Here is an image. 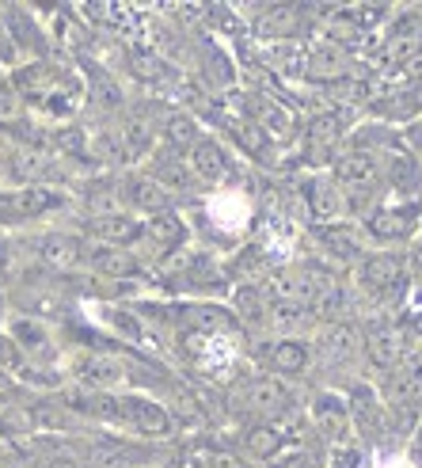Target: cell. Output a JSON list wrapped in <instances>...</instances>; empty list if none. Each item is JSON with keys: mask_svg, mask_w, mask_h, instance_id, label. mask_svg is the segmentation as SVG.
Returning <instances> with one entry per match:
<instances>
[{"mask_svg": "<svg viewBox=\"0 0 422 468\" xmlns=\"http://www.w3.org/2000/svg\"><path fill=\"white\" fill-rule=\"evenodd\" d=\"M332 176L339 183V191L346 198L350 218H365L373 206L381 202L385 195V179H381V160L377 153L358 149V145H346L339 153V160L332 164Z\"/></svg>", "mask_w": 422, "mask_h": 468, "instance_id": "6da1fadb", "label": "cell"}, {"mask_svg": "<svg viewBox=\"0 0 422 468\" xmlns=\"http://www.w3.org/2000/svg\"><path fill=\"white\" fill-rule=\"evenodd\" d=\"M228 408L237 411L244 423H286V415L293 411V388L286 381L270 378V373H248L232 385Z\"/></svg>", "mask_w": 422, "mask_h": 468, "instance_id": "7a4b0ae2", "label": "cell"}, {"mask_svg": "<svg viewBox=\"0 0 422 468\" xmlns=\"http://www.w3.org/2000/svg\"><path fill=\"white\" fill-rule=\"evenodd\" d=\"M358 286L369 293V297H377V301H388V297H400L404 286H407V278H411V260H407V251H396V248H385V251H365L358 267Z\"/></svg>", "mask_w": 422, "mask_h": 468, "instance_id": "3957f363", "label": "cell"}, {"mask_svg": "<svg viewBox=\"0 0 422 468\" xmlns=\"http://www.w3.org/2000/svg\"><path fill=\"white\" fill-rule=\"evenodd\" d=\"M297 142H301V153H304V160H309L312 172H332V164L346 149V122H343V114H335V111L312 114V119L301 126Z\"/></svg>", "mask_w": 422, "mask_h": 468, "instance_id": "277c9868", "label": "cell"}, {"mask_svg": "<svg viewBox=\"0 0 422 468\" xmlns=\"http://www.w3.org/2000/svg\"><path fill=\"white\" fill-rule=\"evenodd\" d=\"M61 206H65V191H54L50 183L0 186V225H31V221L50 218Z\"/></svg>", "mask_w": 422, "mask_h": 468, "instance_id": "5b68a950", "label": "cell"}, {"mask_svg": "<svg viewBox=\"0 0 422 468\" xmlns=\"http://www.w3.org/2000/svg\"><path fill=\"white\" fill-rule=\"evenodd\" d=\"M346 404H350V423H354V438L362 446H385L392 438L396 423H392V411L385 408L381 392L373 385H354L346 392Z\"/></svg>", "mask_w": 422, "mask_h": 468, "instance_id": "8992f818", "label": "cell"}, {"mask_svg": "<svg viewBox=\"0 0 422 468\" xmlns=\"http://www.w3.org/2000/svg\"><path fill=\"white\" fill-rule=\"evenodd\" d=\"M381 400L392 411V423L411 419V415H422V355L418 350H411V355L392 373H385Z\"/></svg>", "mask_w": 422, "mask_h": 468, "instance_id": "52a82bcc", "label": "cell"}, {"mask_svg": "<svg viewBox=\"0 0 422 468\" xmlns=\"http://www.w3.org/2000/svg\"><path fill=\"white\" fill-rule=\"evenodd\" d=\"M422 225V202H377L362 218V232L381 244H407Z\"/></svg>", "mask_w": 422, "mask_h": 468, "instance_id": "ba28073f", "label": "cell"}, {"mask_svg": "<svg viewBox=\"0 0 422 468\" xmlns=\"http://www.w3.org/2000/svg\"><path fill=\"white\" fill-rule=\"evenodd\" d=\"M309 427L327 450H343L354 441V423H350V404L343 392H316L309 404Z\"/></svg>", "mask_w": 422, "mask_h": 468, "instance_id": "9c48e42d", "label": "cell"}, {"mask_svg": "<svg viewBox=\"0 0 422 468\" xmlns=\"http://www.w3.org/2000/svg\"><path fill=\"white\" fill-rule=\"evenodd\" d=\"M316 366L312 358V343L309 339H301V335H278V339H267L263 346V355H259V369L270 373V378L278 381H301V378H309Z\"/></svg>", "mask_w": 422, "mask_h": 468, "instance_id": "30bf717a", "label": "cell"}, {"mask_svg": "<svg viewBox=\"0 0 422 468\" xmlns=\"http://www.w3.org/2000/svg\"><path fill=\"white\" fill-rule=\"evenodd\" d=\"M385 191H392L396 202H422V160L407 145H385L377 153Z\"/></svg>", "mask_w": 422, "mask_h": 468, "instance_id": "8fae6325", "label": "cell"}, {"mask_svg": "<svg viewBox=\"0 0 422 468\" xmlns=\"http://www.w3.org/2000/svg\"><path fill=\"white\" fill-rule=\"evenodd\" d=\"M301 198H304V209L316 229H332V225H343L350 221V209H346V198L339 191V183L332 172H309L301 183Z\"/></svg>", "mask_w": 422, "mask_h": 468, "instance_id": "7c38bea8", "label": "cell"}, {"mask_svg": "<svg viewBox=\"0 0 422 468\" xmlns=\"http://www.w3.org/2000/svg\"><path fill=\"white\" fill-rule=\"evenodd\" d=\"M407 355H411L407 327L392 324V320H377V324H369L365 332H362V358H365L373 369L392 373Z\"/></svg>", "mask_w": 422, "mask_h": 468, "instance_id": "4fadbf2b", "label": "cell"}, {"mask_svg": "<svg viewBox=\"0 0 422 468\" xmlns=\"http://www.w3.org/2000/svg\"><path fill=\"white\" fill-rule=\"evenodd\" d=\"M8 346L19 355V362L27 366H54L58 362V339L50 332V324L38 320V316H19L8 324Z\"/></svg>", "mask_w": 422, "mask_h": 468, "instance_id": "5bb4252c", "label": "cell"}, {"mask_svg": "<svg viewBox=\"0 0 422 468\" xmlns=\"http://www.w3.org/2000/svg\"><path fill=\"white\" fill-rule=\"evenodd\" d=\"M186 164H191L195 179L202 183V191L221 186V183H228L232 176H237V156H232V149L221 142L217 133H202L191 145V153H186Z\"/></svg>", "mask_w": 422, "mask_h": 468, "instance_id": "9a60e30c", "label": "cell"}, {"mask_svg": "<svg viewBox=\"0 0 422 468\" xmlns=\"http://www.w3.org/2000/svg\"><path fill=\"white\" fill-rule=\"evenodd\" d=\"M312 358L323 369H343L350 362H358L362 358V332L346 320L323 324L316 332V339H312Z\"/></svg>", "mask_w": 422, "mask_h": 468, "instance_id": "2e32d148", "label": "cell"}, {"mask_svg": "<svg viewBox=\"0 0 422 468\" xmlns=\"http://www.w3.org/2000/svg\"><path fill=\"white\" fill-rule=\"evenodd\" d=\"M145 176H149L153 183H160L172 198H179V195L186 198V195H198V191H202V183L195 179V172H191V164H186V156L175 153V149H168V145H160V149L149 153Z\"/></svg>", "mask_w": 422, "mask_h": 468, "instance_id": "e0dca14e", "label": "cell"}, {"mask_svg": "<svg viewBox=\"0 0 422 468\" xmlns=\"http://www.w3.org/2000/svg\"><path fill=\"white\" fill-rule=\"evenodd\" d=\"M312 12L301 5H263L251 16V35L259 42H293L301 38V27H309Z\"/></svg>", "mask_w": 422, "mask_h": 468, "instance_id": "ac0fdd59", "label": "cell"}, {"mask_svg": "<svg viewBox=\"0 0 422 468\" xmlns=\"http://www.w3.org/2000/svg\"><path fill=\"white\" fill-rule=\"evenodd\" d=\"M175 316H179V324L186 327V332H195L202 339H221V335L240 332L232 309L217 305V301H183V305H175Z\"/></svg>", "mask_w": 422, "mask_h": 468, "instance_id": "d6986e66", "label": "cell"}, {"mask_svg": "<svg viewBox=\"0 0 422 468\" xmlns=\"http://www.w3.org/2000/svg\"><path fill=\"white\" fill-rule=\"evenodd\" d=\"M354 69H350V50L332 38H316L309 50H304V69L301 77L312 84H339L346 80Z\"/></svg>", "mask_w": 422, "mask_h": 468, "instance_id": "ffe728a7", "label": "cell"}, {"mask_svg": "<svg viewBox=\"0 0 422 468\" xmlns=\"http://www.w3.org/2000/svg\"><path fill=\"white\" fill-rule=\"evenodd\" d=\"M248 119H251L255 126H259L263 142H267L270 149L297 142V133H301V126H297V119H293V111H290L286 103H281V100H274V96H259V100H251Z\"/></svg>", "mask_w": 422, "mask_h": 468, "instance_id": "44dd1931", "label": "cell"}, {"mask_svg": "<svg viewBox=\"0 0 422 468\" xmlns=\"http://www.w3.org/2000/svg\"><path fill=\"white\" fill-rule=\"evenodd\" d=\"M84 237L91 244L137 251L141 237H145V221H141L137 214H130V209H122V214H100V218H88L84 221Z\"/></svg>", "mask_w": 422, "mask_h": 468, "instance_id": "7402d4cb", "label": "cell"}, {"mask_svg": "<svg viewBox=\"0 0 422 468\" xmlns=\"http://www.w3.org/2000/svg\"><path fill=\"white\" fill-rule=\"evenodd\" d=\"M88 468H149L153 464V450L141 446L133 438H96L88 450Z\"/></svg>", "mask_w": 422, "mask_h": 468, "instance_id": "603a6c76", "label": "cell"}, {"mask_svg": "<svg viewBox=\"0 0 422 468\" xmlns=\"http://www.w3.org/2000/svg\"><path fill=\"white\" fill-rule=\"evenodd\" d=\"M122 198H126V209H130V214H137L141 221L172 214V209H175V198L164 191L160 183H153L145 172H130L122 179Z\"/></svg>", "mask_w": 422, "mask_h": 468, "instance_id": "cb8c5ba5", "label": "cell"}, {"mask_svg": "<svg viewBox=\"0 0 422 468\" xmlns=\"http://www.w3.org/2000/svg\"><path fill=\"white\" fill-rule=\"evenodd\" d=\"M84 267L100 278H111V282H130V278H141L145 263L141 255L130 248H107V244H91L84 248Z\"/></svg>", "mask_w": 422, "mask_h": 468, "instance_id": "d4e9b609", "label": "cell"}, {"mask_svg": "<svg viewBox=\"0 0 422 468\" xmlns=\"http://www.w3.org/2000/svg\"><path fill=\"white\" fill-rule=\"evenodd\" d=\"M5 23H8V38L16 46V58L46 61V54H50V38H46V27L38 23L35 12H27V8H5Z\"/></svg>", "mask_w": 422, "mask_h": 468, "instance_id": "484cf974", "label": "cell"}, {"mask_svg": "<svg viewBox=\"0 0 422 468\" xmlns=\"http://www.w3.org/2000/svg\"><path fill=\"white\" fill-rule=\"evenodd\" d=\"M290 446H293V438L281 423H251V427H244V453L251 461H259V464L281 461Z\"/></svg>", "mask_w": 422, "mask_h": 468, "instance_id": "4316f807", "label": "cell"}, {"mask_svg": "<svg viewBox=\"0 0 422 468\" xmlns=\"http://www.w3.org/2000/svg\"><path fill=\"white\" fill-rule=\"evenodd\" d=\"M186 237H191V229H186V221L179 218V209H172V214H160V218L145 221V237H141V244L156 248V255H175V251H183Z\"/></svg>", "mask_w": 422, "mask_h": 468, "instance_id": "83f0119b", "label": "cell"}, {"mask_svg": "<svg viewBox=\"0 0 422 468\" xmlns=\"http://www.w3.org/2000/svg\"><path fill=\"white\" fill-rule=\"evenodd\" d=\"M270 297L259 286H240L237 301H232V316H237L240 332H267L270 327Z\"/></svg>", "mask_w": 422, "mask_h": 468, "instance_id": "f1b7e54d", "label": "cell"}, {"mask_svg": "<svg viewBox=\"0 0 422 468\" xmlns=\"http://www.w3.org/2000/svg\"><path fill=\"white\" fill-rule=\"evenodd\" d=\"M84 248H88V240L73 237V232H50V237L38 240L42 263H50V267H58V271L84 267Z\"/></svg>", "mask_w": 422, "mask_h": 468, "instance_id": "f546056e", "label": "cell"}, {"mask_svg": "<svg viewBox=\"0 0 422 468\" xmlns=\"http://www.w3.org/2000/svg\"><path fill=\"white\" fill-rule=\"evenodd\" d=\"M160 133H164V142H160V145H168V149H175V153L186 156V153H191V145L198 142L206 130L198 126V119H195L191 111H168V114H164Z\"/></svg>", "mask_w": 422, "mask_h": 468, "instance_id": "4dcf8cb0", "label": "cell"}, {"mask_svg": "<svg viewBox=\"0 0 422 468\" xmlns=\"http://www.w3.org/2000/svg\"><path fill=\"white\" fill-rule=\"evenodd\" d=\"M320 240L327 244V251L339 255V260H350L358 267V260L365 255V240H362V229H354L350 221L332 225V229H320Z\"/></svg>", "mask_w": 422, "mask_h": 468, "instance_id": "1f68e13d", "label": "cell"}, {"mask_svg": "<svg viewBox=\"0 0 422 468\" xmlns=\"http://www.w3.org/2000/svg\"><path fill=\"white\" fill-rule=\"evenodd\" d=\"M27 111H31V107L23 103V96L16 91L12 77H8V73H0V133L27 122Z\"/></svg>", "mask_w": 422, "mask_h": 468, "instance_id": "d6a6232c", "label": "cell"}, {"mask_svg": "<svg viewBox=\"0 0 422 468\" xmlns=\"http://www.w3.org/2000/svg\"><path fill=\"white\" fill-rule=\"evenodd\" d=\"M278 468H327V464H323L320 453L309 450V446H290L286 457L278 461Z\"/></svg>", "mask_w": 422, "mask_h": 468, "instance_id": "836d02e7", "label": "cell"}, {"mask_svg": "<svg viewBox=\"0 0 422 468\" xmlns=\"http://www.w3.org/2000/svg\"><path fill=\"white\" fill-rule=\"evenodd\" d=\"M327 468H365V450L362 446H343V450H332V461H327Z\"/></svg>", "mask_w": 422, "mask_h": 468, "instance_id": "e575fe53", "label": "cell"}, {"mask_svg": "<svg viewBox=\"0 0 422 468\" xmlns=\"http://www.w3.org/2000/svg\"><path fill=\"white\" fill-rule=\"evenodd\" d=\"M0 65H8V69H16V65H19V58H16V46H12V38H8L5 8H0Z\"/></svg>", "mask_w": 422, "mask_h": 468, "instance_id": "d590c367", "label": "cell"}, {"mask_svg": "<svg viewBox=\"0 0 422 468\" xmlns=\"http://www.w3.org/2000/svg\"><path fill=\"white\" fill-rule=\"evenodd\" d=\"M46 468H88V464L77 461V457H69V453H58V457L46 461Z\"/></svg>", "mask_w": 422, "mask_h": 468, "instance_id": "8d00e7d4", "label": "cell"}, {"mask_svg": "<svg viewBox=\"0 0 422 468\" xmlns=\"http://www.w3.org/2000/svg\"><path fill=\"white\" fill-rule=\"evenodd\" d=\"M407 335L422 339V309H415V316H411V324H407Z\"/></svg>", "mask_w": 422, "mask_h": 468, "instance_id": "74e56055", "label": "cell"}, {"mask_svg": "<svg viewBox=\"0 0 422 468\" xmlns=\"http://www.w3.org/2000/svg\"><path fill=\"white\" fill-rule=\"evenodd\" d=\"M411 305H415V309H422V282L411 290Z\"/></svg>", "mask_w": 422, "mask_h": 468, "instance_id": "f35d334b", "label": "cell"}, {"mask_svg": "<svg viewBox=\"0 0 422 468\" xmlns=\"http://www.w3.org/2000/svg\"><path fill=\"white\" fill-rule=\"evenodd\" d=\"M415 450L422 453V419H418V427H415Z\"/></svg>", "mask_w": 422, "mask_h": 468, "instance_id": "ab89813d", "label": "cell"}, {"mask_svg": "<svg viewBox=\"0 0 422 468\" xmlns=\"http://www.w3.org/2000/svg\"><path fill=\"white\" fill-rule=\"evenodd\" d=\"M0 332H5V297H0ZM5 339V335H0Z\"/></svg>", "mask_w": 422, "mask_h": 468, "instance_id": "60d3db41", "label": "cell"}, {"mask_svg": "<svg viewBox=\"0 0 422 468\" xmlns=\"http://www.w3.org/2000/svg\"><path fill=\"white\" fill-rule=\"evenodd\" d=\"M415 103L422 107V80H418V88H415Z\"/></svg>", "mask_w": 422, "mask_h": 468, "instance_id": "b9f144b4", "label": "cell"}, {"mask_svg": "<svg viewBox=\"0 0 422 468\" xmlns=\"http://www.w3.org/2000/svg\"><path fill=\"white\" fill-rule=\"evenodd\" d=\"M418 263H422V244H418Z\"/></svg>", "mask_w": 422, "mask_h": 468, "instance_id": "7bdbcfd3", "label": "cell"}]
</instances>
